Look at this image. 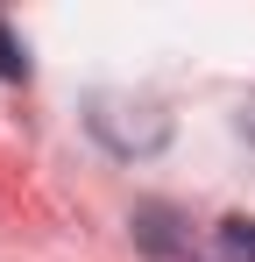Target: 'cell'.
<instances>
[{"mask_svg": "<svg viewBox=\"0 0 255 262\" xmlns=\"http://www.w3.org/2000/svg\"><path fill=\"white\" fill-rule=\"evenodd\" d=\"M92 135L114 149V156H156L170 142V114L156 99H121V92H107V99H92Z\"/></svg>", "mask_w": 255, "mask_h": 262, "instance_id": "obj_1", "label": "cell"}, {"mask_svg": "<svg viewBox=\"0 0 255 262\" xmlns=\"http://www.w3.org/2000/svg\"><path fill=\"white\" fill-rule=\"evenodd\" d=\"M135 241L149 248V262H199V255H192L184 220L170 213V206H142V213H135Z\"/></svg>", "mask_w": 255, "mask_h": 262, "instance_id": "obj_2", "label": "cell"}, {"mask_svg": "<svg viewBox=\"0 0 255 262\" xmlns=\"http://www.w3.org/2000/svg\"><path fill=\"white\" fill-rule=\"evenodd\" d=\"M220 255H227V262H255V220L248 213L220 220Z\"/></svg>", "mask_w": 255, "mask_h": 262, "instance_id": "obj_3", "label": "cell"}, {"mask_svg": "<svg viewBox=\"0 0 255 262\" xmlns=\"http://www.w3.org/2000/svg\"><path fill=\"white\" fill-rule=\"evenodd\" d=\"M0 78H14V85L29 78V50H22L14 36H7V21H0Z\"/></svg>", "mask_w": 255, "mask_h": 262, "instance_id": "obj_4", "label": "cell"}, {"mask_svg": "<svg viewBox=\"0 0 255 262\" xmlns=\"http://www.w3.org/2000/svg\"><path fill=\"white\" fill-rule=\"evenodd\" d=\"M241 135H248V142H255V92H248V99H241Z\"/></svg>", "mask_w": 255, "mask_h": 262, "instance_id": "obj_5", "label": "cell"}]
</instances>
